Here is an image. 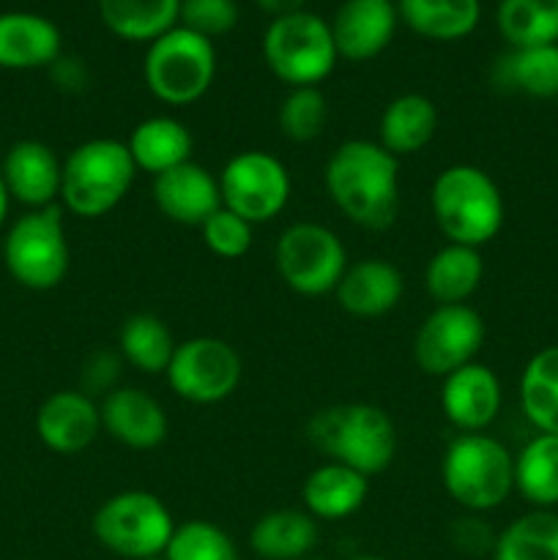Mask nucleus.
<instances>
[{
	"label": "nucleus",
	"instance_id": "obj_11",
	"mask_svg": "<svg viewBox=\"0 0 558 560\" xmlns=\"http://www.w3.org/2000/svg\"><path fill=\"white\" fill-rule=\"evenodd\" d=\"M222 206L249 224H266L284 211L290 200V173L282 159L268 151H241L222 167Z\"/></svg>",
	"mask_w": 558,
	"mask_h": 560
},
{
	"label": "nucleus",
	"instance_id": "obj_43",
	"mask_svg": "<svg viewBox=\"0 0 558 560\" xmlns=\"http://www.w3.org/2000/svg\"><path fill=\"white\" fill-rule=\"evenodd\" d=\"M9 208H11V197H9V189H5V184H3V175H0V230H3L5 219H9Z\"/></svg>",
	"mask_w": 558,
	"mask_h": 560
},
{
	"label": "nucleus",
	"instance_id": "obj_30",
	"mask_svg": "<svg viewBox=\"0 0 558 560\" xmlns=\"http://www.w3.org/2000/svg\"><path fill=\"white\" fill-rule=\"evenodd\" d=\"M175 348L178 342H175L170 326L151 312H137V315L126 317L118 331V353L124 355L126 364L146 375H164Z\"/></svg>",
	"mask_w": 558,
	"mask_h": 560
},
{
	"label": "nucleus",
	"instance_id": "obj_29",
	"mask_svg": "<svg viewBox=\"0 0 558 560\" xmlns=\"http://www.w3.org/2000/svg\"><path fill=\"white\" fill-rule=\"evenodd\" d=\"M96 9L113 36L151 44L178 25L181 0H96Z\"/></svg>",
	"mask_w": 558,
	"mask_h": 560
},
{
	"label": "nucleus",
	"instance_id": "obj_16",
	"mask_svg": "<svg viewBox=\"0 0 558 560\" xmlns=\"http://www.w3.org/2000/svg\"><path fill=\"white\" fill-rule=\"evenodd\" d=\"M332 25L339 58L372 60L392 44L399 25L397 0H345Z\"/></svg>",
	"mask_w": 558,
	"mask_h": 560
},
{
	"label": "nucleus",
	"instance_id": "obj_15",
	"mask_svg": "<svg viewBox=\"0 0 558 560\" xmlns=\"http://www.w3.org/2000/svg\"><path fill=\"white\" fill-rule=\"evenodd\" d=\"M503 388L487 364L470 361L443 377L441 410L460 432H485L501 413Z\"/></svg>",
	"mask_w": 558,
	"mask_h": 560
},
{
	"label": "nucleus",
	"instance_id": "obj_5",
	"mask_svg": "<svg viewBox=\"0 0 558 560\" xmlns=\"http://www.w3.org/2000/svg\"><path fill=\"white\" fill-rule=\"evenodd\" d=\"M441 481L465 512H492L514 492V454L485 432H460L443 452Z\"/></svg>",
	"mask_w": 558,
	"mask_h": 560
},
{
	"label": "nucleus",
	"instance_id": "obj_27",
	"mask_svg": "<svg viewBox=\"0 0 558 560\" xmlns=\"http://www.w3.org/2000/svg\"><path fill=\"white\" fill-rule=\"evenodd\" d=\"M485 260L474 246L446 244L425 268V290L435 304H465L479 290Z\"/></svg>",
	"mask_w": 558,
	"mask_h": 560
},
{
	"label": "nucleus",
	"instance_id": "obj_23",
	"mask_svg": "<svg viewBox=\"0 0 558 560\" xmlns=\"http://www.w3.org/2000/svg\"><path fill=\"white\" fill-rule=\"evenodd\" d=\"M370 495V479L339 463H323L301 487L304 509L315 520H345L359 512Z\"/></svg>",
	"mask_w": 558,
	"mask_h": 560
},
{
	"label": "nucleus",
	"instance_id": "obj_28",
	"mask_svg": "<svg viewBox=\"0 0 558 560\" xmlns=\"http://www.w3.org/2000/svg\"><path fill=\"white\" fill-rule=\"evenodd\" d=\"M399 22L430 42H460L479 25V0H397Z\"/></svg>",
	"mask_w": 558,
	"mask_h": 560
},
{
	"label": "nucleus",
	"instance_id": "obj_12",
	"mask_svg": "<svg viewBox=\"0 0 558 560\" xmlns=\"http://www.w3.org/2000/svg\"><path fill=\"white\" fill-rule=\"evenodd\" d=\"M244 366L230 342L219 337H195L178 342L167 377L170 388L181 399L195 405H217L239 388Z\"/></svg>",
	"mask_w": 558,
	"mask_h": 560
},
{
	"label": "nucleus",
	"instance_id": "obj_1",
	"mask_svg": "<svg viewBox=\"0 0 558 560\" xmlns=\"http://www.w3.org/2000/svg\"><path fill=\"white\" fill-rule=\"evenodd\" d=\"M326 191L334 206L364 230H386L399 213V159L381 142L348 140L328 156Z\"/></svg>",
	"mask_w": 558,
	"mask_h": 560
},
{
	"label": "nucleus",
	"instance_id": "obj_24",
	"mask_svg": "<svg viewBox=\"0 0 558 560\" xmlns=\"http://www.w3.org/2000/svg\"><path fill=\"white\" fill-rule=\"evenodd\" d=\"M126 148L135 159L137 173H148L156 178V175L167 173L178 164L191 162L195 140H191V131L178 118L156 115V118L140 120L131 129Z\"/></svg>",
	"mask_w": 558,
	"mask_h": 560
},
{
	"label": "nucleus",
	"instance_id": "obj_37",
	"mask_svg": "<svg viewBox=\"0 0 558 560\" xmlns=\"http://www.w3.org/2000/svg\"><path fill=\"white\" fill-rule=\"evenodd\" d=\"M200 235L208 252L224 257V260H239L252 249L255 224H249L244 217L222 206L200 224Z\"/></svg>",
	"mask_w": 558,
	"mask_h": 560
},
{
	"label": "nucleus",
	"instance_id": "obj_9",
	"mask_svg": "<svg viewBox=\"0 0 558 560\" xmlns=\"http://www.w3.org/2000/svg\"><path fill=\"white\" fill-rule=\"evenodd\" d=\"M175 520L162 498L126 490L107 498L93 514V536L104 550L124 560L159 558L167 550Z\"/></svg>",
	"mask_w": 558,
	"mask_h": 560
},
{
	"label": "nucleus",
	"instance_id": "obj_4",
	"mask_svg": "<svg viewBox=\"0 0 558 560\" xmlns=\"http://www.w3.org/2000/svg\"><path fill=\"white\" fill-rule=\"evenodd\" d=\"M137 167L126 142L98 137L63 159L60 208L80 219L107 217L135 186Z\"/></svg>",
	"mask_w": 558,
	"mask_h": 560
},
{
	"label": "nucleus",
	"instance_id": "obj_39",
	"mask_svg": "<svg viewBox=\"0 0 558 560\" xmlns=\"http://www.w3.org/2000/svg\"><path fill=\"white\" fill-rule=\"evenodd\" d=\"M120 366H124V355L113 353V350H96L85 359L80 372V392L88 397H107L109 392L118 388Z\"/></svg>",
	"mask_w": 558,
	"mask_h": 560
},
{
	"label": "nucleus",
	"instance_id": "obj_3",
	"mask_svg": "<svg viewBox=\"0 0 558 560\" xmlns=\"http://www.w3.org/2000/svg\"><path fill=\"white\" fill-rule=\"evenodd\" d=\"M430 206L446 244L481 249L503 228L501 189L476 164H452L441 170L430 189Z\"/></svg>",
	"mask_w": 558,
	"mask_h": 560
},
{
	"label": "nucleus",
	"instance_id": "obj_20",
	"mask_svg": "<svg viewBox=\"0 0 558 560\" xmlns=\"http://www.w3.org/2000/svg\"><path fill=\"white\" fill-rule=\"evenodd\" d=\"M405 293V279L394 262L381 257L348 262L342 279L334 288L339 310L353 317H383L397 310Z\"/></svg>",
	"mask_w": 558,
	"mask_h": 560
},
{
	"label": "nucleus",
	"instance_id": "obj_44",
	"mask_svg": "<svg viewBox=\"0 0 558 560\" xmlns=\"http://www.w3.org/2000/svg\"><path fill=\"white\" fill-rule=\"evenodd\" d=\"M353 560H383V558H375V556H361V558H353Z\"/></svg>",
	"mask_w": 558,
	"mask_h": 560
},
{
	"label": "nucleus",
	"instance_id": "obj_25",
	"mask_svg": "<svg viewBox=\"0 0 558 560\" xmlns=\"http://www.w3.org/2000/svg\"><path fill=\"white\" fill-rule=\"evenodd\" d=\"M490 80L498 91L523 93L531 98L558 96V44L542 47H509L498 55L490 69Z\"/></svg>",
	"mask_w": 558,
	"mask_h": 560
},
{
	"label": "nucleus",
	"instance_id": "obj_6",
	"mask_svg": "<svg viewBox=\"0 0 558 560\" xmlns=\"http://www.w3.org/2000/svg\"><path fill=\"white\" fill-rule=\"evenodd\" d=\"M71 252L66 238L63 208L25 211L9 224L3 238V266L20 288L55 290L69 273Z\"/></svg>",
	"mask_w": 558,
	"mask_h": 560
},
{
	"label": "nucleus",
	"instance_id": "obj_13",
	"mask_svg": "<svg viewBox=\"0 0 558 560\" xmlns=\"http://www.w3.org/2000/svg\"><path fill=\"white\" fill-rule=\"evenodd\" d=\"M485 345V320L468 304H438L421 320L414 339V359L425 375L446 377L470 364Z\"/></svg>",
	"mask_w": 558,
	"mask_h": 560
},
{
	"label": "nucleus",
	"instance_id": "obj_35",
	"mask_svg": "<svg viewBox=\"0 0 558 560\" xmlns=\"http://www.w3.org/2000/svg\"><path fill=\"white\" fill-rule=\"evenodd\" d=\"M164 560H239V550L219 525L208 520H189L175 525Z\"/></svg>",
	"mask_w": 558,
	"mask_h": 560
},
{
	"label": "nucleus",
	"instance_id": "obj_46",
	"mask_svg": "<svg viewBox=\"0 0 558 560\" xmlns=\"http://www.w3.org/2000/svg\"><path fill=\"white\" fill-rule=\"evenodd\" d=\"M304 560H323V558H304Z\"/></svg>",
	"mask_w": 558,
	"mask_h": 560
},
{
	"label": "nucleus",
	"instance_id": "obj_34",
	"mask_svg": "<svg viewBox=\"0 0 558 560\" xmlns=\"http://www.w3.org/2000/svg\"><path fill=\"white\" fill-rule=\"evenodd\" d=\"M496 22L514 49L558 44V0H501Z\"/></svg>",
	"mask_w": 558,
	"mask_h": 560
},
{
	"label": "nucleus",
	"instance_id": "obj_21",
	"mask_svg": "<svg viewBox=\"0 0 558 560\" xmlns=\"http://www.w3.org/2000/svg\"><path fill=\"white\" fill-rule=\"evenodd\" d=\"M63 55V36L53 20L33 11L0 14V69H49Z\"/></svg>",
	"mask_w": 558,
	"mask_h": 560
},
{
	"label": "nucleus",
	"instance_id": "obj_10",
	"mask_svg": "<svg viewBox=\"0 0 558 560\" xmlns=\"http://www.w3.org/2000/svg\"><path fill=\"white\" fill-rule=\"evenodd\" d=\"M279 279L299 295H326L348 268V252L334 230L317 222H295L282 230L274 246Z\"/></svg>",
	"mask_w": 558,
	"mask_h": 560
},
{
	"label": "nucleus",
	"instance_id": "obj_40",
	"mask_svg": "<svg viewBox=\"0 0 558 560\" xmlns=\"http://www.w3.org/2000/svg\"><path fill=\"white\" fill-rule=\"evenodd\" d=\"M452 539L454 547H460V550L468 552V556H481V552H492L498 536L492 534V528L485 520L465 517L454 523Z\"/></svg>",
	"mask_w": 558,
	"mask_h": 560
},
{
	"label": "nucleus",
	"instance_id": "obj_7",
	"mask_svg": "<svg viewBox=\"0 0 558 560\" xmlns=\"http://www.w3.org/2000/svg\"><path fill=\"white\" fill-rule=\"evenodd\" d=\"M146 85L170 107L200 102L217 77V49L211 38L175 25L148 44L142 60Z\"/></svg>",
	"mask_w": 558,
	"mask_h": 560
},
{
	"label": "nucleus",
	"instance_id": "obj_26",
	"mask_svg": "<svg viewBox=\"0 0 558 560\" xmlns=\"http://www.w3.org/2000/svg\"><path fill=\"white\" fill-rule=\"evenodd\" d=\"M317 545V520L301 509H277L252 525L249 547L263 560H304Z\"/></svg>",
	"mask_w": 558,
	"mask_h": 560
},
{
	"label": "nucleus",
	"instance_id": "obj_41",
	"mask_svg": "<svg viewBox=\"0 0 558 560\" xmlns=\"http://www.w3.org/2000/svg\"><path fill=\"white\" fill-rule=\"evenodd\" d=\"M49 74H53V82L66 93H82L91 82L88 77L85 63L80 58H69V55H60L53 66H49Z\"/></svg>",
	"mask_w": 558,
	"mask_h": 560
},
{
	"label": "nucleus",
	"instance_id": "obj_14",
	"mask_svg": "<svg viewBox=\"0 0 558 560\" xmlns=\"http://www.w3.org/2000/svg\"><path fill=\"white\" fill-rule=\"evenodd\" d=\"M0 175L9 189L11 200L36 208L60 206V178H63V159L42 140H20L5 151Z\"/></svg>",
	"mask_w": 558,
	"mask_h": 560
},
{
	"label": "nucleus",
	"instance_id": "obj_22",
	"mask_svg": "<svg viewBox=\"0 0 558 560\" xmlns=\"http://www.w3.org/2000/svg\"><path fill=\"white\" fill-rule=\"evenodd\" d=\"M438 131V107L421 93H403L392 98L377 120V142L394 159L425 151Z\"/></svg>",
	"mask_w": 558,
	"mask_h": 560
},
{
	"label": "nucleus",
	"instance_id": "obj_33",
	"mask_svg": "<svg viewBox=\"0 0 558 560\" xmlns=\"http://www.w3.org/2000/svg\"><path fill=\"white\" fill-rule=\"evenodd\" d=\"M492 560H558V514L531 509L498 534Z\"/></svg>",
	"mask_w": 558,
	"mask_h": 560
},
{
	"label": "nucleus",
	"instance_id": "obj_31",
	"mask_svg": "<svg viewBox=\"0 0 558 560\" xmlns=\"http://www.w3.org/2000/svg\"><path fill=\"white\" fill-rule=\"evenodd\" d=\"M520 408L536 432L558 435V345L528 359L520 375Z\"/></svg>",
	"mask_w": 558,
	"mask_h": 560
},
{
	"label": "nucleus",
	"instance_id": "obj_8",
	"mask_svg": "<svg viewBox=\"0 0 558 560\" xmlns=\"http://www.w3.org/2000/svg\"><path fill=\"white\" fill-rule=\"evenodd\" d=\"M263 58L271 74L290 88L321 85L337 66L332 25L312 11L277 16L263 33Z\"/></svg>",
	"mask_w": 558,
	"mask_h": 560
},
{
	"label": "nucleus",
	"instance_id": "obj_19",
	"mask_svg": "<svg viewBox=\"0 0 558 560\" xmlns=\"http://www.w3.org/2000/svg\"><path fill=\"white\" fill-rule=\"evenodd\" d=\"M153 202L159 213L184 228H200L222 208L219 178L197 162L178 164L153 178Z\"/></svg>",
	"mask_w": 558,
	"mask_h": 560
},
{
	"label": "nucleus",
	"instance_id": "obj_18",
	"mask_svg": "<svg viewBox=\"0 0 558 560\" xmlns=\"http://www.w3.org/2000/svg\"><path fill=\"white\" fill-rule=\"evenodd\" d=\"M102 430L120 446L135 452H151L162 446L170 432V421L159 399L135 386H118L107 397L98 399Z\"/></svg>",
	"mask_w": 558,
	"mask_h": 560
},
{
	"label": "nucleus",
	"instance_id": "obj_2",
	"mask_svg": "<svg viewBox=\"0 0 558 560\" xmlns=\"http://www.w3.org/2000/svg\"><path fill=\"white\" fill-rule=\"evenodd\" d=\"M312 448L328 463L348 465L367 479L383 474L397 454V430L377 405L350 402L317 410L306 424Z\"/></svg>",
	"mask_w": 558,
	"mask_h": 560
},
{
	"label": "nucleus",
	"instance_id": "obj_17",
	"mask_svg": "<svg viewBox=\"0 0 558 560\" xmlns=\"http://www.w3.org/2000/svg\"><path fill=\"white\" fill-rule=\"evenodd\" d=\"M102 432L98 402L80 388L55 392L38 405L36 435L49 452L80 454L91 446Z\"/></svg>",
	"mask_w": 558,
	"mask_h": 560
},
{
	"label": "nucleus",
	"instance_id": "obj_36",
	"mask_svg": "<svg viewBox=\"0 0 558 560\" xmlns=\"http://www.w3.org/2000/svg\"><path fill=\"white\" fill-rule=\"evenodd\" d=\"M279 131L290 142H312L321 137L328 120V102L317 85L290 88L279 104Z\"/></svg>",
	"mask_w": 558,
	"mask_h": 560
},
{
	"label": "nucleus",
	"instance_id": "obj_45",
	"mask_svg": "<svg viewBox=\"0 0 558 560\" xmlns=\"http://www.w3.org/2000/svg\"><path fill=\"white\" fill-rule=\"evenodd\" d=\"M146 560H164V556H159V558H146Z\"/></svg>",
	"mask_w": 558,
	"mask_h": 560
},
{
	"label": "nucleus",
	"instance_id": "obj_32",
	"mask_svg": "<svg viewBox=\"0 0 558 560\" xmlns=\"http://www.w3.org/2000/svg\"><path fill=\"white\" fill-rule=\"evenodd\" d=\"M514 490L534 509L558 506V435L536 432L514 454Z\"/></svg>",
	"mask_w": 558,
	"mask_h": 560
},
{
	"label": "nucleus",
	"instance_id": "obj_38",
	"mask_svg": "<svg viewBox=\"0 0 558 560\" xmlns=\"http://www.w3.org/2000/svg\"><path fill=\"white\" fill-rule=\"evenodd\" d=\"M178 25L213 42L239 25V5L235 0H181Z\"/></svg>",
	"mask_w": 558,
	"mask_h": 560
},
{
	"label": "nucleus",
	"instance_id": "obj_42",
	"mask_svg": "<svg viewBox=\"0 0 558 560\" xmlns=\"http://www.w3.org/2000/svg\"><path fill=\"white\" fill-rule=\"evenodd\" d=\"M255 3L257 9L271 14V20H277V16H288V14H295V11H304L306 0H255Z\"/></svg>",
	"mask_w": 558,
	"mask_h": 560
}]
</instances>
